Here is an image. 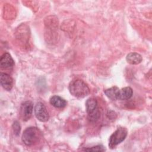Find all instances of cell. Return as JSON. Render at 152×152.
Masks as SVG:
<instances>
[{"label": "cell", "instance_id": "6da1fadb", "mask_svg": "<svg viewBox=\"0 0 152 152\" xmlns=\"http://www.w3.org/2000/svg\"><path fill=\"white\" fill-rule=\"evenodd\" d=\"M69 93L77 98H83L90 93V88L87 84L83 80L75 79L71 81L69 84Z\"/></svg>", "mask_w": 152, "mask_h": 152}, {"label": "cell", "instance_id": "7a4b0ae2", "mask_svg": "<svg viewBox=\"0 0 152 152\" xmlns=\"http://www.w3.org/2000/svg\"><path fill=\"white\" fill-rule=\"evenodd\" d=\"M42 137L40 131L36 127H28L26 128L22 135V141L27 146L37 144Z\"/></svg>", "mask_w": 152, "mask_h": 152}, {"label": "cell", "instance_id": "3957f363", "mask_svg": "<svg viewBox=\"0 0 152 152\" xmlns=\"http://www.w3.org/2000/svg\"><path fill=\"white\" fill-rule=\"evenodd\" d=\"M86 107L88 121L91 122H96L98 121L100 117V112L97 100L93 97L88 99L86 102Z\"/></svg>", "mask_w": 152, "mask_h": 152}, {"label": "cell", "instance_id": "277c9868", "mask_svg": "<svg viewBox=\"0 0 152 152\" xmlns=\"http://www.w3.org/2000/svg\"><path fill=\"white\" fill-rule=\"evenodd\" d=\"M128 134L126 128L124 127L118 128L110 137L109 141V147L114 148L118 144L125 140Z\"/></svg>", "mask_w": 152, "mask_h": 152}, {"label": "cell", "instance_id": "5b68a950", "mask_svg": "<svg viewBox=\"0 0 152 152\" xmlns=\"http://www.w3.org/2000/svg\"><path fill=\"white\" fill-rule=\"evenodd\" d=\"M34 114L36 118L40 122H46L49 118V113L44 104L40 102L36 103L34 107Z\"/></svg>", "mask_w": 152, "mask_h": 152}, {"label": "cell", "instance_id": "8992f818", "mask_svg": "<svg viewBox=\"0 0 152 152\" xmlns=\"http://www.w3.org/2000/svg\"><path fill=\"white\" fill-rule=\"evenodd\" d=\"M33 104L30 101H26L21 105L20 109V116L23 121H27L31 116Z\"/></svg>", "mask_w": 152, "mask_h": 152}, {"label": "cell", "instance_id": "52a82bcc", "mask_svg": "<svg viewBox=\"0 0 152 152\" xmlns=\"http://www.w3.org/2000/svg\"><path fill=\"white\" fill-rule=\"evenodd\" d=\"M14 65V61L11 55L8 52H5L0 59V66L3 69L11 68Z\"/></svg>", "mask_w": 152, "mask_h": 152}, {"label": "cell", "instance_id": "ba28073f", "mask_svg": "<svg viewBox=\"0 0 152 152\" xmlns=\"http://www.w3.org/2000/svg\"><path fill=\"white\" fill-rule=\"evenodd\" d=\"M0 82L2 87L7 91H10L13 87V80L12 77L6 74L1 73L0 75Z\"/></svg>", "mask_w": 152, "mask_h": 152}, {"label": "cell", "instance_id": "9c48e42d", "mask_svg": "<svg viewBox=\"0 0 152 152\" xmlns=\"http://www.w3.org/2000/svg\"><path fill=\"white\" fill-rule=\"evenodd\" d=\"M51 105L56 108H64L66 105V101L59 96H53L49 99Z\"/></svg>", "mask_w": 152, "mask_h": 152}, {"label": "cell", "instance_id": "30bf717a", "mask_svg": "<svg viewBox=\"0 0 152 152\" xmlns=\"http://www.w3.org/2000/svg\"><path fill=\"white\" fill-rule=\"evenodd\" d=\"M126 59L130 64L137 65L142 61V58L140 54L136 52H131L127 55Z\"/></svg>", "mask_w": 152, "mask_h": 152}, {"label": "cell", "instance_id": "8fae6325", "mask_svg": "<svg viewBox=\"0 0 152 152\" xmlns=\"http://www.w3.org/2000/svg\"><path fill=\"white\" fill-rule=\"evenodd\" d=\"M133 94L132 89L129 87H126L121 90H119L118 100H126L129 99Z\"/></svg>", "mask_w": 152, "mask_h": 152}, {"label": "cell", "instance_id": "7c38bea8", "mask_svg": "<svg viewBox=\"0 0 152 152\" xmlns=\"http://www.w3.org/2000/svg\"><path fill=\"white\" fill-rule=\"evenodd\" d=\"M119 89L116 86L112 87L104 91L106 96L112 100H116L118 99Z\"/></svg>", "mask_w": 152, "mask_h": 152}, {"label": "cell", "instance_id": "4fadbf2b", "mask_svg": "<svg viewBox=\"0 0 152 152\" xmlns=\"http://www.w3.org/2000/svg\"><path fill=\"white\" fill-rule=\"evenodd\" d=\"M84 150L85 151H103L105 150V149L104 148L103 146L101 145H96L94 147H92L90 148H85Z\"/></svg>", "mask_w": 152, "mask_h": 152}, {"label": "cell", "instance_id": "5bb4252c", "mask_svg": "<svg viewBox=\"0 0 152 152\" xmlns=\"http://www.w3.org/2000/svg\"><path fill=\"white\" fill-rule=\"evenodd\" d=\"M20 128H21V127H20L19 123L17 121H15L12 124V129H13V131H14L15 135H18L20 134Z\"/></svg>", "mask_w": 152, "mask_h": 152}]
</instances>
